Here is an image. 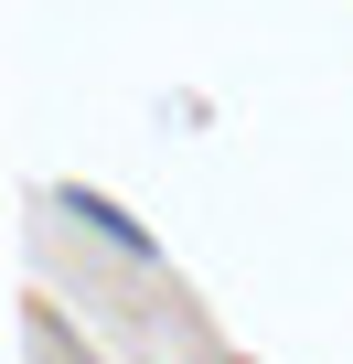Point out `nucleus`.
Listing matches in <instances>:
<instances>
[{"mask_svg": "<svg viewBox=\"0 0 353 364\" xmlns=\"http://www.w3.org/2000/svg\"><path fill=\"white\" fill-rule=\"evenodd\" d=\"M75 215H86V225H97V236H107V247H129V257H139V225H129V215H118V204H86V193H75Z\"/></svg>", "mask_w": 353, "mask_h": 364, "instance_id": "f257e3e1", "label": "nucleus"}]
</instances>
